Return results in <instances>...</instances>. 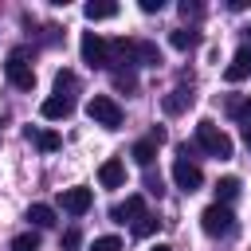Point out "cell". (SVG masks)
<instances>
[{
    "label": "cell",
    "instance_id": "28",
    "mask_svg": "<svg viewBox=\"0 0 251 251\" xmlns=\"http://www.w3.org/2000/svg\"><path fill=\"white\" fill-rule=\"evenodd\" d=\"M145 188H149V192H157V196H161V176H153V173H149V176H145Z\"/></svg>",
    "mask_w": 251,
    "mask_h": 251
},
{
    "label": "cell",
    "instance_id": "14",
    "mask_svg": "<svg viewBox=\"0 0 251 251\" xmlns=\"http://www.w3.org/2000/svg\"><path fill=\"white\" fill-rule=\"evenodd\" d=\"M129 157H133V161H137L141 169H149V165H153V157H157V141H153V137H145V141H137Z\"/></svg>",
    "mask_w": 251,
    "mask_h": 251
},
{
    "label": "cell",
    "instance_id": "15",
    "mask_svg": "<svg viewBox=\"0 0 251 251\" xmlns=\"http://www.w3.org/2000/svg\"><path fill=\"white\" fill-rule=\"evenodd\" d=\"M75 86H78V82H75V75H71V71H59V75H55V98L75 102Z\"/></svg>",
    "mask_w": 251,
    "mask_h": 251
},
{
    "label": "cell",
    "instance_id": "24",
    "mask_svg": "<svg viewBox=\"0 0 251 251\" xmlns=\"http://www.w3.org/2000/svg\"><path fill=\"white\" fill-rule=\"evenodd\" d=\"M114 86H122V90H137V78L126 75V71H118V75H114Z\"/></svg>",
    "mask_w": 251,
    "mask_h": 251
},
{
    "label": "cell",
    "instance_id": "1",
    "mask_svg": "<svg viewBox=\"0 0 251 251\" xmlns=\"http://www.w3.org/2000/svg\"><path fill=\"white\" fill-rule=\"evenodd\" d=\"M196 145H200L208 157H220V161L231 157V137H227L216 122H200V126H196Z\"/></svg>",
    "mask_w": 251,
    "mask_h": 251
},
{
    "label": "cell",
    "instance_id": "2",
    "mask_svg": "<svg viewBox=\"0 0 251 251\" xmlns=\"http://www.w3.org/2000/svg\"><path fill=\"white\" fill-rule=\"evenodd\" d=\"M200 227H204V235L224 239V235H231V231H235V216H231V208H227V204H208V208L200 212Z\"/></svg>",
    "mask_w": 251,
    "mask_h": 251
},
{
    "label": "cell",
    "instance_id": "17",
    "mask_svg": "<svg viewBox=\"0 0 251 251\" xmlns=\"http://www.w3.org/2000/svg\"><path fill=\"white\" fill-rule=\"evenodd\" d=\"M235 196H239V180H235V176L216 180V204H227V200H235Z\"/></svg>",
    "mask_w": 251,
    "mask_h": 251
},
{
    "label": "cell",
    "instance_id": "12",
    "mask_svg": "<svg viewBox=\"0 0 251 251\" xmlns=\"http://www.w3.org/2000/svg\"><path fill=\"white\" fill-rule=\"evenodd\" d=\"M82 12H86V20H110V16H118V4L114 0H90Z\"/></svg>",
    "mask_w": 251,
    "mask_h": 251
},
{
    "label": "cell",
    "instance_id": "3",
    "mask_svg": "<svg viewBox=\"0 0 251 251\" xmlns=\"http://www.w3.org/2000/svg\"><path fill=\"white\" fill-rule=\"evenodd\" d=\"M173 180H176L180 192H196V188L204 184V173H200V165L188 157V145H180V153H176V161H173Z\"/></svg>",
    "mask_w": 251,
    "mask_h": 251
},
{
    "label": "cell",
    "instance_id": "20",
    "mask_svg": "<svg viewBox=\"0 0 251 251\" xmlns=\"http://www.w3.org/2000/svg\"><path fill=\"white\" fill-rule=\"evenodd\" d=\"M157 224H161V220L145 212V216H137V220H133V235H141V239H145V235H153V231H157Z\"/></svg>",
    "mask_w": 251,
    "mask_h": 251
},
{
    "label": "cell",
    "instance_id": "26",
    "mask_svg": "<svg viewBox=\"0 0 251 251\" xmlns=\"http://www.w3.org/2000/svg\"><path fill=\"white\" fill-rule=\"evenodd\" d=\"M200 12H204V8H200V4H196V0H184V4H180V16H184V20H188V16H192V20H196V16H200Z\"/></svg>",
    "mask_w": 251,
    "mask_h": 251
},
{
    "label": "cell",
    "instance_id": "16",
    "mask_svg": "<svg viewBox=\"0 0 251 251\" xmlns=\"http://www.w3.org/2000/svg\"><path fill=\"white\" fill-rule=\"evenodd\" d=\"M27 220H31L35 227H55V208H47V204H31V208H27Z\"/></svg>",
    "mask_w": 251,
    "mask_h": 251
},
{
    "label": "cell",
    "instance_id": "19",
    "mask_svg": "<svg viewBox=\"0 0 251 251\" xmlns=\"http://www.w3.org/2000/svg\"><path fill=\"white\" fill-rule=\"evenodd\" d=\"M227 110H231V118H239L243 126H251V98H231Z\"/></svg>",
    "mask_w": 251,
    "mask_h": 251
},
{
    "label": "cell",
    "instance_id": "22",
    "mask_svg": "<svg viewBox=\"0 0 251 251\" xmlns=\"http://www.w3.org/2000/svg\"><path fill=\"white\" fill-rule=\"evenodd\" d=\"M169 43H173L176 51H188V47H196V31H184V27H180V31L169 35Z\"/></svg>",
    "mask_w": 251,
    "mask_h": 251
},
{
    "label": "cell",
    "instance_id": "29",
    "mask_svg": "<svg viewBox=\"0 0 251 251\" xmlns=\"http://www.w3.org/2000/svg\"><path fill=\"white\" fill-rule=\"evenodd\" d=\"M243 141H247V149H251V126H243Z\"/></svg>",
    "mask_w": 251,
    "mask_h": 251
},
{
    "label": "cell",
    "instance_id": "30",
    "mask_svg": "<svg viewBox=\"0 0 251 251\" xmlns=\"http://www.w3.org/2000/svg\"><path fill=\"white\" fill-rule=\"evenodd\" d=\"M153 251H173V247H165V243H157V247H153Z\"/></svg>",
    "mask_w": 251,
    "mask_h": 251
},
{
    "label": "cell",
    "instance_id": "7",
    "mask_svg": "<svg viewBox=\"0 0 251 251\" xmlns=\"http://www.w3.org/2000/svg\"><path fill=\"white\" fill-rule=\"evenodd\" d=\"M90 204H94V192L90 188H63V212H71V216H86L90 212Z\"/></svg>",
    "mask_w": 251,
    "mask_h": 251
},
{
    "label": "cell",
    "instance_id": "6",
    "mask_svg": "<svg viewBox=\"0 0 251 251\" xmlns=\"http://www.w3.org/2000/svg\"><path fill=\"white\" fill-rule=\"evenodd\" d=\"M82 63L90 67H110V43L98 31H82Z\"/></svg>",
    "mask_w": 251,
    "mask_h": 251
},
{
    "label": "cell",
    "instance_id": "21",
    "mask_svg": "<svg viewBox=\"0 0 251 251\" xmlns=\"http://www.w3.org/2000/svg\"><path fill=\"white\" fill-rule=\"evenodd\" d=\"M8 251H39V235L35 231H24V235H16L12 239V247Z\"/></svg>",
    "mask_w": 251,
    "mask_h": 251
},
{
    "label": "cell",
    "instance_id": "4",
    "mask_svg": "<svg viewBox=\"0 0 251 251\" xmlns=\"http://www.w3.org/2000/svg\"><path fill=\"white\" fill-rule=\"evenodd\" d=\"M86 114H90V122L102 126V129H118V126H122V106H118L110 94H94V98L86 102Z\"/></svg>",
    "mask_w": 251,
    "mask_h": 251
},
{
    "label": "cell",
    "instance_id": "9",
    "mask_svg": "<svg viewBox=\"0 0 251 251\" xmlns=\"http://www.w3.org/2000/svg\"><path fill=\"white\" fill-rule=\"evenodd\" d=\"M224 78H227V82H243V78H251V47H239V51H235V59L227 63Z\"/></svg>",
    "mask_w": 251,
    "mask_h": 251
},
{
    "label": "cell",
    "instance_id": "10",
    "mask_svg": "<svg viewBox=\"0 0 251 251\" xmlns=\"http://www.w3.org/2000/svg\"><path fill=\"white\" fill-rule=\"evenodd\" d=\"M110 216H114L118 224H126V220H137V216H145V200L133 192V196H126L122 204H114V208H110Z\"/></svg>",
    "mask_w": 251,
    "mask_h": 251
},
{
    "label": "cell",
    "instance_id": "18",
    "mask_svg": "<svg viewBox=\"0 0 251 251\" xmlns=\"http://www.w3.org/2000/svg\"><path fill=\"white\" fill-rule=\"evenodd\" d=\"M188 102H192V94H184V90H173V94H165V114H180Z\"/></svg>",
    "mask_w": 251,
    "mask_h": 251
},
{
    "label": "cell",
    "instance_id": "27",
    "mask_svg": "<svg viewBox=\"0 0 251 251\" xmlns=\"http://www.w3.org/2000/svg\"><path fill=\"white\" fill-rule=\"evenodd\" d=\"M161 8H165V0H141V12H149V16L161 12Z\"/></svg>",
    "mask_w": 251,
    "mask_h": 251
},
{
    "label": "cell",
    "instance_id": "31",
    "mask_svg": "<svg viewBox=\"0 0 251 251\" xmlns=\"http://www.w3.org/2000/svg\"><path fill=\"white\" fill-rule=\"evenodd\" d=\"M247 35H251V27H247Z\"/></svg>",
    "mask_w": 251,
    "mask_h": 251
},
{
    "label": "cell",
    "instance_id": "8",
    "mask_svg": "<svg viewBox=\"0 0 251 251\" xmlns=\"http://www.w3.org/2000/svg\"><path fill=\"white\" fill-rule=\"evenodd\" d=\"M98 184H102V188H122V184H126V165H122L118 157L102 161V169H98Z\"/></svg>",
    "mask_w": 251,
    "mask_h": 251
},
{
    "label": "cell",
    "instance_id": "5",
    "mask_svg": "<svg viewBox=\"0 0 251 251\" xmlns=\"http://www.w3.org/2000/svg\"><path fill=\"white\" fill-rule=\"evenodd\" d=\"M4 75H8V82H12L16 90H31V86H35V71H31V63H27L24 51H12V55H8Z\"/></svg>",
    "mask_w": 251,
    "mask_h": 251
},
{
    "label": "cell",
    "instance_id": "23",
    "mask_svg": "<svg viewBox=\"0 0 251 251\" xmlns=\"http://www.w3.org/2000/svg\"><path fill=\"white\" fill-rule=\"evenodd\" d=\"M90 251H122V239H118V235H98V239L90 243Z\"/></svg>",
    "mask_w": 251,
    "mask_h": 251
},
{
    "label": "cell",
    "instance_id": "13",
    "mask_svg": "<svg viewBox=\"0 0 251 251\" xmlns=\"http://www.w3.org/2000/svg\"><path fill=\"white\" fill-rule=\"evenodd\" d=\"M27 141H35L43 153H55L59 149V133L55 129H27Z\"/></svg>",
    "mask_w": 251,
    "mask_h": 251
},
{
    "label": "cell",
    "instance_id": "11",
    "mask_svg": "<svg viewBox=\"0 0 251 251\" xmlns=\"http://www.w3.org/2000/svg\"><path fill=\"white\" fill-rule=\"evenodd\" d=\"M71 110H75V102H67V98H55V94H51V98H43V106H39V114H43L47 122H63Z\"/></svg>",
    "mask_w": 251,
    "mask_h": 251
},
{
    "label": "cell",
    "instance_id": "25",
    "mask_svg": "<svg viewBox=\"0 0 251 251\" xmlns=\"http://www.w3.org/2000/svg\"><path fill=\"white\" fill-rule=\"evenodd\" d=\"M78 243H82V235H78V227H67V235H63V247H67V251H75Z\"/></svg>",
    "mask_w": 251,
    "mask_h": 251
}]
</instances>
